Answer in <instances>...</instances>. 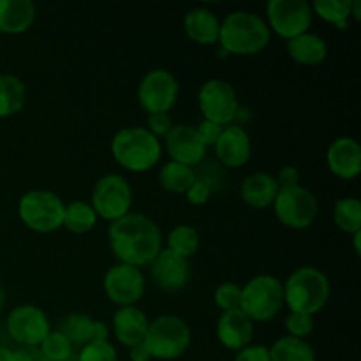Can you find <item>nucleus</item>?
I'll list each match as a JSON object with an SVG mask.
<instances>
[{
  "label": "nucleus",
  "mask_w": 361,
  "mask_h": 361,
  "mask_svg": "<svg viewBox=\"0 0 361 361\" xmlns=\"http://www.w3.org/2000/svg\"><path fill=\"white\" fill-rule=\"evenodd\" d=\"M143 342L152 358L171 361L185 355L192 342V331L182 317L161 316L150 321Z\"/></svg>",
  "instance_id": "7"
},
{
  "label": "nucleus",
  "mask_w": 361,
  "mask_h": 361,
  "mask_svg": "<svg viewBox=\"0 0 361 361\" xmlns=\"http://www.w3.org/2000/svg\"><path fill=\"white\" fill-rule=\"evenodd\" d=\"M109 338V326L104 321L94 319V326H92V341L90 342H108Z\"/></svg>",
  "instance_id": "44"
},
{
  "label": "nucleus",
  "mask_w": 361,
  "mask_h": 361,
  "mask_svg": "<svg viewBox=\"0 0 361 361\" xmlns=\"http://www.w3.org/2000/svg\"><path fill=\"white\" fill-rule=\"evenodd\" d=\"M277 178L270 173H254L247 176L240 187V197L250 208L263 210L274 204L275 197L279 194Z\"/></svg>",
  "instance_id": "23"
},
{
  "label": "nucleus",
  "mask_w": 361,
  "mask_h": 361,
  "mask_svg": "<svg viewBox=\"0 0 361 361\" xmlns=\"http://www.w3.org/2000/svg\"><path fill=\"white\" fill-rule=\"evenodd\" d=\"M97 221L99 217L90 203H87V201H71L69 204H66L62 228L74 233V235H85V233L92 231L97 226Z\"/></svg>",
  "instance_id": "28"
},
{
  "label": "nucleus",
  "mask_w": 361,
  "mask_h": 361,
  "mask_svg": "<svg viewBox=\"0 0 361 361\" xmlns=\"http://www.w3.org/2000/svg\"><path fill=\"white\" fill-rule=\"evenodd\" d=\"M7 331L21 348H39L51 331L48 316L37 305H18L7 316Z\"/></svg>",
  "instance_id": "13"
},
{
  "label": "nucleus",
  "mask_w": 361,
  "mask_h": 361,
  "mask_svg": "<svg viewBox=\"0 0 361 361\" xmlns=\"http://www.w3.org/2000/svg\"><path fill=\"white\" fill-rule=\"evenodd\" d=\"M212 192H214V190H212L207 183L200 182V180L196 178V182H194L192 185H190V189L185 192V197L192 207H203V204H207L208 201H210Z\"/></svg>",
  "instance_id": "40"
},
{
  "label": "nucleus",
  "mask_w": 361,
  "mask_h": 361,
  "mask_svg": "<svg viewBox=\"0 0 361 361\" xmlns=\"http://www.w3.org/2000/svg\"><path fill=\"white\" fill-rule=\"evenodd\" d=\"M111 324L116 341L130 349L145 341L150 319L140 307H118V310L113 314Z\"/></svg>",
  "instance_id": "20"
},
{
  "label": "nucleus",
  "mask_w": 361,
  "mask_h": 361,
  "mask_svg": "<svg viewBox=\"0 0 361 361\" xmlns=\"http://www.w3.org/2000/svg\"><path fill=\"white\" fill-rule=\"evenodd\" d=\"M4 303H6V291H4L2 284H0V312H2L4 309Z\"/></svg>",
  "instance_id": "49"
},
{
  "label": "nucleus",
  "mask_w": 361,
  "mask_h": 361,
  "mask_svg": "<svg viewBox=\"0 0 361 361\" xmlns=\"http://www.w3.org/2000/svg\"><path fill=\"white\" fill-rule=\"evenodd\" d=\"M148 267H150L152 281L161 291H182L190 281L189 259H183V257L169 252L164 247Z\"/></svg>",
  "instance_id": "16"
},
{
  "label": "nucleus",
  "mask_w": 361,
  "mask_h": 361,
  "mask_svg": "<svg viewBox=\"0 0 361 361\" xmlns=\"http://www.w3.org/2000/svg\"><path fill=\"white\" fill-rule=\"evenodd\" d=\"M180 85L168 69H152L137 85V101L148 113H169L178 101Z\"/></svg>",
  "instance_id": "12"
},
{
  "label": "nucleus",
  "mask_w": 361,
  "mask_h": 361,
  "mask_svg": "<svg viewBox=\"0 0 361 361\" xmlns=\"http://www.w3.org/2000/svg\"><path fill=\"white\" fill-rule=\"evenodd\" d=\"M37 18L32 0H0V32L9 35L25 34Z\"/></svg>",
  "instance_id": "22"
},
{
  "label": "nucleus",
  "mask_w": 361,
  "mask_h": 361,
  "mask_svg": "<svg viewBox=\"0 0 361 361\" xmlns=\"http://www.w3.org/2000/svg\"><path fill=\"white\" fill-rule=\"evenodd\" d=\"M314 330V316L309 314H300V312H289L286 317V331L289 337L303 338L305 341Z\"/></svg>",
  "instance_id": "36"
},
{
  "label": "nucleus",
  "mask_w": 361,
  "mask_h": 361,
  "mask_svg": "<svg viewBox=\"0 0 361 361\" xmlns=\"http://www.w3.org/2000/svg\"><path fill=\"white\" fill-rule=\"evenodd\" d=\"M194 182H196V171L190 166L168 161L159 169V183L162 189L171 194H185Z\"/></svg>",
  "instance_id": "26"
},
{
  "label": "nucleus",
  "mask_w": 361,
  "mask_h": 361,
  "mask_svg": "<svg viewBox=\"0 0 361 361\" xmlns=\"http://www.w3.org/2000/svg\"><path fill=\"white\" fill-rule=\"evenodd\" d=\"M102 288L109 302L118 307H130L143 298L147 282L141 268L116 263L106 271Z\"/></svg>",
  "instance_id": "14"
},
{
  "label": "nucleus",
  "mask_w": 361,
  "mask_h": 361,
  "mask_svg": "<svg viewBox=\"0 0 361 361\" xmlns=\"http://www.w3.org/2000/svg\"><path fill=\"white\" fill-rule=\"evenodd\" d=\"M197 104L203 120L226 127L231 126L238 116L240 102L235 87L221 78H212L201 85L197 92Z\"/></svg>",
  "instance_id": "10"
},
{
  "label": "nucleus",
  "mask_w": 361,
  "mask_h": 361,
  "mask_svg": "<svg viewBox=\"0 0 361 361\" xmlns=\"http://www.w3.org/2000/svg\"><path fill=\"white\" fill-rule=\"evenodd\" d=\"M187 37L200 46H212L219 42L221 20L207 7H192L183 18Z\"/></svg>",
  "instance_id": "21"
},
{
  "label": "nucleus",
  "mask_w": 361,
  "mask_h": 361,
  "mask_svg": "<svg viewBox=\"0 0 361 361\" xmlns=\"http://www.w3.org/2000/svg\"><path fill=\"white\" fill-rule=\"evenodd\" d=\"M27 87L13 74H0V118H7L23 109Z\"/></svg>",
  "instance_id": "25"
},
{
  "label": "nucleus",
  "mask_w": 361,
  "mask_h": 361,
  "mask_svg": "<svg viewBox=\"0 0 361 361\" xmlns=\"http://www.w3.org/2000/svg\"><path fill=\"white\" fill-rule=\"evenodd\" d=\"M312 20V7L305 0H270L267 4L268 28L286 41L309 32Z\"/></svg>",
  "instance_id": "11"
},
{
  "label": "nucleus",
  "mask_w": 361,
  "mask_h": 361,
  "mask_svg": "<svg viewBox=\"0 0 361 361\" xmlns=\"http://www.w3.org/2000/svg\"><path fill=\"white\" fill-rule=\"evenodd\" d=\"M73 344L59 330H51L39 345V351L48 361H69L73 356Z\"/></svg>",
  "instance_id": "33"
},
{
  "label": "nucleus",
  "mask_w": 361,
  "mask_h": 361,
  "mask_svg": "<svg viewBox=\"0 0 361 361\" xmlns=\"http://www.w3.org/2000/svg\"><path fill=\"white\" fill-rule=\"evenodd\" d=\"M134 194L126 176L118 173H108L101 176L92 190L90 204L99 219L115 222L130 214Z\"/></svg>",
  "instance_id": "8"
},
{
  "label": "nucleus",
  "mask_w": 361,
  "mask_h": 361,
  "mask_svg": "<svg viewBox=\"0 0 361 361\" xmlns=\"http://www.w3.org/2000/svg\"><path fill=\"white\" fill-rule=\"evenodd\" d=\"M351 18H355L356 21L361 20V2L360 0H353L351 6Z\"/></svg>",
  "instance_id": "46"
},
{
  "label": "nucleus",
  "mask_w": 361,
  "mask_h": 361,
  "mask_svg": "<svg viewBox=\"0 0 361 361\" xmlns=\"http://www.w3.org/2000/svg\"><path fill=\"white\" fill-rule=\"evenodd\" d=\"M215 157L222 168L236 169L245 166L252 155V141L249 133L243 127L226 126L219 136L217 143L214 145Z\"/></svg>",
  "instance_id": "17"
},
{
  "label": "nucleus",
  "mask_w": 361,
  "mask_h": 361,
  "mask_svg": "<svg viewBox=\"0 0 361 361\" xmlns=\"http://www.w3.org/2000/svg\"><path fill=\"white\" fill-rule=\"evenodd\" d=\"M14 361H48L39 348H20L14 351Z\"/></svg>",
  "instance_id": "43"
},
{
  "label": "nucleus",
  "mask_w": 361,
  "mask_h": 361,
  "mask_svg": "<svg viewBox=\"0 0 361 361\" xmlns=\"http://www.w3.org/2000/svg\"><path fill=\"white\" fill-rule=\"evenodd\" d=\"M145 127L148 129V133H152L157 140H161V137H166V134L171 130L173 120L169 113H154V115H148L147 126Z\"/></svg>",
  "instance_id": "38"
},
{
  "label": "nucleus",
  "mask_w": 361,
  "mask_h": 361,
  "mask_svg": "<svg viewBox=\"0 0 361 361\" xmlns=\"http://www.w3.org/2000/svg\"><path fill=\"white\" fill-rule=\"evenodd\" d=\"M271 361H317L312 345L303 338L284 335L277 338L270 348Z\"/></svg>",
  "instance_id": "27"
},
{
  "label": "nucleus",
  "mask_w": 361,
  "mask_h": 361,
  "mask_svg": "<svg viewBox=\"0 0 361 361\" xmlns=\"http://www.w3.org/2000/svg\"><path fill=\"white\" fill-rule=\"evenodd\" d=\"M286 49L291 60L300 66H319L328 56L326 41L314 32H305L298 37L286 41Z\"/></svg>",
  "instance_id": "24"
},
{
  "label": "nucleus",
  "mask_w": 361,
  "mask_h": 361,
  "mask_svg": "<svg viewBox=\"0 0 361 361\" xmlns=\"http://www.w3.org/2000/svg\"><path fill=\"white\" fill-rule=\"evenodd\" d=\"M222 129H224V127L219 126V123L210 122V120H203V122L196 127V133L197 136H200L201 143L208 148V147H214V145L217 143Z\"/></svg>",
  "instance_id": "39"
},
{
  "label": "nucleus",
  "mask_w": 361,
  "mask_h": 361,
  "mask_svg": "<svg viewBox=\"0 0 361 361\" xmlns=\"http://www.w3.org/2000/svg\"><path fill=\"white\" fill-rule=\"evenodd\" d=\"M92 326H94V319L87 314L73 312L66 316L60 323L59 331L67 337V341L78 348H83L92 341Z\"/></svg>",
  "instance_id": "32"
},
{
  "label": "nucleus",
  "mask_w": 361,
  "mask_h": 361,
  "mask_svg": "<svg viewBox=\"0 0 361 361\" xmlns=\"http://www.w3.org/2000/svg\"><path fill=\"white\" fill-rule=\"evenodd\" d=\"M235 361H271L270 348L261 344H250L236 353Z\"/></svg>",
  "instance_id": "41"
},
{
  "label": "nucleus",
  "mask_w": 361,
  "mask_h": 361,
  "mask_svg": "<svg viewBox=\"0 0 361 361\" xmlns=\"http://www.w3.org/2000/svg\"><path fill=\"white\" fill-rule=\"evenodd\" d=\"M194 171H196V178L207 183L212 190H215L217 183H224L226 180V169L219 162L203 161L194 168Z\"/></svg>",
  "instance_id": "37"
},
{
  "label": "nucleus",
  "mask_w": 361,
  "mask_h": 361,
  "mask_svg": "<svg viewBox=\"0 0 361 361\" xmlns=\"http://www.w3.org/2000/svg\"><path fill=\"white\" fill-rule=\"evenodd\" d=\"M0 361H14V351L0 345Z\"/></svg>",
  "instance_id": "47"
},
{
  "label": "nucleus",
  "mask_w": 361,
  "mask_h": 361,
  "mask_svg": "<svg viewBox=\"0 0 361 361\" xmlns=\"http://www.w3.org/2000/svg\"><path fill=\"white\" fill-rule=\"evenodd\" d=\"M164 249L176 254V256L183 257V259H190V257L197 252V249H200V233H197V229L194 228V226H175V228L168 233Z\"/></svg>",
  "instance_id": "29"
},
{
  "label": "nucleus",
  "mask_w": 361,
  "mask_h": 361,
  "mask_svg": "<svg viewBox=\"0 0 361 361\" xmlns=\"http://www.w3.org/2000/svg\"><path fill=\"white\" fill-rule=\"evenodd\" d=\"M360 240H361V231H360V233H355V235H353V243H355V252H356V256H360V254H361Z\"/></svg>",
  "instance_id": "48"
},
{
  "label": "nucleus",
  "mask_w": 361,
  "mask_h": 361,
  "mask_svg": "<svg viewBox=\"0 0 361 361\" xmlns=\"http://www.w3.org/2000/svg\"><path fill=\"white\" fill-rule=\"evenodd\" d=\"M274 212L277 221L289 229H307L314 224L319 214V201L312 190L305 187L281 189L274 201Z\"/></svg>",
  "instance_id": "9"
},
{
  "label": "nucleus",
  "mask_w": 361,
  "mask_h": 361,
  "mask_svg": "<svg viewBox=\"0 0 361 361\" xmlns=\"http://www.w3.org/2000/svg\"><path fill=\"white\" fill-rule=\"evenodd\" d=\"M351 6L353 0H316L310 4L314 14L326 23L338 27V30H345L349 27Z\"/></svg>",
  "instance_id": "30"
},
{
  "label": "nucleus",
  "mask_w": 361,
  "mask_h": 361,
  "mask_svg": "<svg viewBox=\"0 0 361 361\" xmlns=\"http://www.w3.org/2000/svg\"><path fill=\"white\" fill-rule=\"evenodd\" d=\"M334 222L342 233L355 235L361 231V201L358 197H342L335 203Z\"/></svg>",
  "instance_id": "31"
},
{
  "label": "nucleus",
  "mask_w": 361,
  "mask_h": 361,
  "mask_svg": "<svg viewBox=\"0 0 361 361\" xmlns=\"http://www.w3.org/2000/svg\"><path fill=\"white\" fill-rule=\"evenodd\" d=\"M111 155L127 171L147 173L161 161L162 143L147 127H123L113 136Z\"/></svg>",
  "instance_id": "3"
},
{
  "label": "nucleus",
  "mask_w": 361,
  "mask_h": 361,
  "mask_svg": "<svg viewBox=\"0 0 361 361\" xmlns=\"http://www.w3.org/2000/svg\"><path fill=\"white\" fill-rule=\"evenodd\" d=\"M284 284V305L291 312L316 316L326 307L331 295L330 279L316 267H300Z\"/></svg>",
  "instance_id": "4"
},
{
  "label": "nucleus",
  "mask_w": 361,
  "mask_h": 361,
  "mask_svg": "<svg viewBox=\"0 0 361 361\" xmlns=\"http://www.w3.org/2000/svg\"><path fill=\"white\" fill-rule=\"evenodd\" d=\"M78 361H118V353L111 342H88L83 345Z\"/></svg>",
  "instance_id": "35"
},
{
  "label": "nucleus",
  "mask_w": 361,
  "mask_h": 361,
  "mask_svg": "<svg viewBox=\"0 0 361 361\" xmlns=\"http://www.w3.org/2000/svg\"><path fill=\"white\" fill-rule=\"evenodd\" d=\"M66 203L59 194L46 189L25 192L18 201V217L30 231L48 235L63 226Z\"/></svg>",
  "instance_id": "6"
},
{
  "label": "nucleus",
  "mask_w": 361,
  "mask_h": 361,
  "mask_svg": "<svg viewBox=\"0 0 361 361\" xmlns=\"http://www.w3.org/2000/svg\"><path fill=\"white\" fill-rule=\"evenodd\" d=\"M275 178H277L279 189H291V187L300 185V171L296 166H284Z\"/></svg>",
  "instance_id": "42"
},
{
  "label": "nucleus",
  "mask_w": 361,
  "mask_h": 361,
  "mask_svg": "<svg viewBox=\"0 0 361 361\" xmlns=\"http://www.w3.org/2000/svg\"><path fill=\"white\" fill-rule=\"evenodd\" d=\"M129 358L130 361H152L150 351H148V348L145 345V342H141V344H136L134 348L129 349Z\"/></svg>",
  "instance_id": "45"
},
{
  "label": "nucleus",
  "mask_w": 361,
  "mask_h": 361,
  "mask_svg": "<svg viewBox=\"0 0 361 361\" xmlns=\"http://www.w3.org/2000/svg\"><path fill=\"white\" fill-rule=\"evenodd\" d=\"M271 32L263 16L252 11H233L221 21L219 42L224 55H257L270 44Z\"/></svg>",
  "instance_id": "2"
},
{
  "label": "nucleus",
  "mask_w": 361,
  "mask_h": 361,
  "mask_svg": "<svg viewBox=\"0 0 361 361\" xmlns=\"http://www.w3.org/2000/svg\"><path fill=\"white\" fill-rule=\"evenodd\" d=\"M284 307V284L270 274L256 275L242 286L240 310L252 323H268Z\"/></svg>",
  "instance_id": "5"
},
{
  "label": "nucleus",
  "mask_w": 361,
  "mask_h": 361,
  "mask_svg": "<svg viewBox=\"0 0 361 361\" xmlns=\"http://www.w3.org/2000/svg\"><path fill=\"white\" fill-rule=\"evenodd\" d=\"M326 166L341 180H355L361 173V147L351 136H341L328 147Z\"/></svg>",
  "instance_id": "18"
},
{
  "label": "nucleus",
  "mask_w": 361,
  "mask_h": 361,
  "mask_svg": "<svg viewBox=\"0 0 361 361\" xmlns=\"http://www.w3.org/2000/svg\"><path fill=\"white\" fill-rule=\"evenodd\" d=\"M214 302L222 312L240 309V302H242V286L235 284V282H224V284L217 286V289H215L214 293Z\"/></svg>",
  "instance_id": "34"
},
{
  "label": "nucleus",
  "mask_w": 361,
  "mask_h": 361,
  "mask_svg": "<svg viewBox=\"0 0 361 361\" xmlns=\"http://www.w3.org/2000/svg\"><path fill=\"white\" fill-rule=\"evenodd\" d=\"M108 242L118 263L141 268L150 264L162 250V233L150 217L130 212L111 222Z\"/></svg>",
  "instance_id": "1"
},
{
  "label": "nucleus",
  "mask_w": 361,
  "mask_h": 361,
  "mask_svg": "<svg viewBox=\"0 0 361 361\" xmlns=\"http://www.w3.org/2000/svg\"><path fill=\"white\" fill-rule=\"evenodd\" d=\"M217 338L226 349L238 353L250 345L254 337V323L240 309L222 312L217 321Z\"/></svg>",
  "instance_id": "19"
},
{
  "label": "nucleus",
  "mask_w": 361,
  "mask_h": 361,
  "mask_svg": "<svg viewBox=\"0 0 361 361\" xmlns=\"http://www.w3.org/2000/svg\"><path fill=\"white\" fill-rule=\"evenodd\" d=\"M164 148L169 155V161L178 164L196 168L207 157V147L201 143L196 133V127L178 123L164 137Z\"/></svg>",
  "instance_id": "15"
}]
</instances>
